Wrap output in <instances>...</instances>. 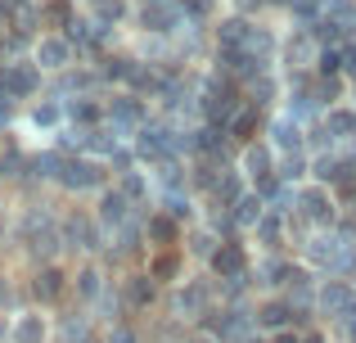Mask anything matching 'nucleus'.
Segmentation results:
<instances>
[{"label": "nucleus", "mask_w": 356, "mask_h": 343, "mask_svg": "<svg viewBox=\"0 0 356 343\" xmlns=\"http://www.w3.org/2000/svg\"><path fill=\"white\" fill-rule=\"evenodd\" d=\"M321 312L325 317H334L343 326V321H352L356 317V289H348V285H339V280H330V289L321 294Z\"/></svg>", "instance_id": "1"}, {"label": "nucleus", "mask_w": 356, "mask_h": 343, "mask_svg": "<svg viewBox=\"0 0 356 343\" xmlns=\"http://www.w3.org/2000/svg\"><path fill=\"white\" fill-rule=\"evenodd\" d=\"M212 271L221 276V280H243L248 276V257H243L239 244H221L217 253H212Z\"/></svg>", "instance_id": "2"}, {"label": "nucleus", "mask_w": 356, "mask_h": 343, "mask_svg": "<svg viewBox=\"0 0 356 343\" xmlns=\"http://www.w3.org/2000/svg\"><path fill=\"white\" fill-rule=\"evenodd\" d=\"M36 63H5L0 68V86L9 90V95H32L36 90Z\"/></svg>", "instance_id": "3"}, {"label": "nucleus", "mask_w": 356, "mask_h": 343, "mask_svg": "<svg viewBox=\"0 0 356 343\" xmlns=\"http://www.w3.org/2000/svg\"><path fill=\"white\" fill-rule=\"evenodd\" d=\"M59 235H63V244H68V248H99V230H95V221H90V217H68L59 226Z\"/></svg>", "instance_id": "4"}, {"label": "nucleus", "mask_w": 356, "mask_h": 343, "mask_svg": "<svg viewBox=\"0 0 356 343\" xmlns=\"http://www.w3.org/2000/svg\"><path fill=\"white\" fill-rule=\"evenodd\" d=\"M68 59H72L68 36H41V41H36V68H63Z\"/></svg>", "instance_id": "5"}, {"label": "nucleus", "mask_w": 356, "mask_h": 343, "mask_svg": "<svg viewBox=\"0 0 356 343\" xmlns=\"http://www.w3.org/2000/svg\"><path fill=\"white\" fill-rule=\"evenodd\" d=\"M59 181L68 185V190H95V185H104V172H99L95 163H86V159H72Z\"/></svg>", "instance_id": "6"}, {"label": "nucleus", "mask_w": 356, "mask_h": 343, "mask_svg": "<svg viewBox=\"0 0 356 343\" xmlns=\"http://www.w3.org/2000/svg\"><path fill=\"white\" fill-rule=\"evenodd\" d=\"M127 208H131V199L122 190H104L99 194V226H127Z\"/></svg>", "instance_id": "7"}, {"label": "nucleus", "mask_w": 356, "mask_h": 343, "mask_svg": "<svg viewBox=\"0 0 356 343\" xmlns=\"http://www.w3.org/2000/svg\"><path fill=\"white\" fill-rule=\"evenodd\" d=\"M302 217L307 221H334V199L325 185H316V190L302 194Z\"/></svg>", "instance_id": "8"}, {"label": "nucleus", "mask_w": 356, "mask_h": 343, "mask_svg": "<svg viewBox=\"0 0 356 343\" xmlns=\"http://www.w3.org/2000/svg\"><path fill=\"white\" fill-rule=\"evenodd\" d=\"M243 172L252 176V185H261V181H270V150L266 145H248V150H243Z\"/></svg>", "instance_id": "9"}, {"label": "nucleus", "mask_w": 356, "mask_h": 343, "mask_svg": "<svg viewBox=\"0 0 356 343\" xmlns=\"http://www.w3.org/2000/svg\"><path fill=\"white\" fill-rule=\"evenodd\" d=\"M32 289H36V298H41V303H54L63 294V271H59V266H41Z\"/></svg>", "instance_id": "10"}, {"label": "nucleus", "mask_w": 356, "mask_h": 343, "mask_svg": "<svg viewBox=\"0 0 356 343\" xmlns=\"http://www.w3.org/2000/svg\"><path fill=\"white\" fill-rule=\"evenodd\" d=\"M289 321H293V308H289V298H275V303H266V308L257 312V326H261V330H284Z\"/></svg>", "instance_id": "11"}, {"label": "nucleus", "mask_w": 356, "mask_h": 343, "mask_svg": "<svg viewBox=\"0 0 356 343\" xmlns=\"http://www.w3.org/2000/svg\"><path fill=\"white\" fill-rule=\"evenodd\" d=\"M270 136H275V145H280V150H289V154L302 145V127H298V118H289V113H284V118H275Z\"/></svg>", "instance_id": "12"}, {"label": "nucleus", "mask_w": 356, "mask_h": 343, "mask_svg": "<svg viewBox=\"0 0 356 343\" xmlns=\"http://www.w3.org/2000/svg\"><path fill=\"white\" fill-rule=\"evenodd\" d=\"M266 199H261V194H243V199L235 203V221L239 226H261V217H266Z\"/></svg>", "instance_id": "13"}, {"label": "nucleus", "mask_w": 356, "mask_h": 343, "mask_svg": "<svg viewBox=\"0 0 356 343\" xmlns=\"http://www.w3.org/2000/svg\"><path fill=\"white\" fill-rule=\"evenodd\" d=\"M145 235L158 239V244H176V217H172V212H154L149 226H145Z\"/></svg>", "instance_id": "14"}, {"label": "nucleus", "mask_w": 356, "mask_h": 343, "mask_svg": "<svg viewBox=\"0 0 356 343\" xmlns=\"http://www.w3.org/2000/svg\"><path fill=\"white\" fill-rule=\"evenodd\" d=\"M127 303L131 308H149V303H154V276H131L127 280Z\"/></svg>", "instance_id": "15"}, {"label": "nucleus", "mask_w": 356, "mask_h": 343, "mask_svg": "<svg viewBox=\"0 0 356 343\" xmlns=\"http://www.w3.org/2000/svg\"><path fill=\"white\" fill-rule=\"evenodd\" d=\"M203 308H208V289H203V285H185L181 298H176V312H185V317H199Z\"/></svg>", "instance_id": "16"}, {"label": "nucleus", "mask_w": 356, "mask_h": 343, "mask_svg": "<svg viewBox=\"0 0 356 343\" xmlns=\"http://www.w3.org/2000/svg\"><path fill=\"white\" fill-rule=\"evenodd\" d=\"M14 343H45V321L41 317H18L14 321Z\"/></svg>", "instance_id": "17"}, {"label": "nucleus", "mask_w": 356, "mask_h": 343, "mask_svg": "<svg viewBox=\"0 0 356 343\" xmlns=\"http://www.w3.org/2000/svg\"><path fill=\"white\" fill-rule=\"evenodd\" d=\"M176 271H181V253H172V248H167V253H158L154 262H149V276H154V280H172Z\"/></svg>", "instance_id": "18"}, {"label": "nucleus", "mask_w": 356, "mask_h": 343, "mask_svg": "<svg viewBox=\"0 0 356 343\" xmlns=\"http://www.w3.org/2000/svg\"><path fill=\"white\" fill-rule=\"evenodd\" d=\"M298 176H307V154L302 150H293V154H284V159H280V181H298Z\"/></svg>", "instance_id": "19"}, {"label": "nucleus", "mask_w": 356, "mask_h": 343, "mask_svg": "<svg viewBox=\"0 0 356 343\" xmlns=\"http://www.w3.org/2000/svg\"><path fill=\"white\" fill-rule=\"evenodd\" d=\"M325 131H330V136H356V113H343V109H334V113L325 118Z\"/></svg>", "instance_id": "20"}, {"label": "nucleus", "mask_w": 356, "mask_h": 343, "mask_svg": "<svg viewBox=\"0 0 356 343\" xmlns=\"http://www.w3.org/2000/svg\"><path fill=\"white\" fill-rule=\"evenodd\" d=\"M68 118H72V122H81V127H95L99 122V109L90 104V99H81V104H68Z\"/></svg>", "instance_id": "21"}, {"label": "nucleus", "mask_w": 356, "mask_h": 343, "mask_svg": "<svg viewBox=\"0 0 356 343\" xmlns=\"http://www.w3.org/2000/svg\"><path fill=\"white\" fill-rule=\"evenodd\" d=\"M95 14H99V27H108L113 18L127 14V5H122V0H95Z\"/></svg>", "instance_id": "22"}, {"label": "nucleus", "mask_w": 356, "mask_h": 343, "mask_svg": "<svg viewBox=\"0 0 356 343\" xmlns=\"http://www.w3.org/2000/svg\"><path fill=\"white\" fill-rule=\"evenodd\" d=\"M77 294H81V298H95V294H99V271H95V266H86V271L77 276Z\"/></svg>", "instance_id": "23"}, {"label": "nucleus", "mask_w": 356, "mask_h": 343, "mask_svg": "<svg viewBox=\"0 0 356 343\" xmlns=\"http://www.w3.org/2000/svg\"><path fill=\"white\" fill-rule=\"evenodd\" d=\"M59 118H63L59 104H36V109H32V122H36V127H54Z\"/></svg>", "instance_id": "24"}, {"label": "nucleus", "mask_w": 356, "mask_h": 343, "mask_svg": "<svg viewBox=\"0 0 356 343\" xmlns=\"http://www.w3.org/2000/svg\"><path fill=\"white\" fill-rule=\"evenodd\" d=\"M118 190L127 194V199H140V194H145V176H140V172H127V176H122V185H118Z\"/></svg>", "instance_id": "25"}, {"label": "nucleus", "mask_w": 356, "mask_h": 343, "mask_svg": "<svg viewBox=\"0 0 356 343\" xmlns=\"http://www.w3.org/2000/svg\"><path fill=\"white\" fill-rule=\"evenodd\" d=\"M257 235H261V239H270V244H275V239H280V221H275V217H261Z\"/></svg>", "instance_id": "26"}, {"label": "nucleus", "mask_w": 356, "mask_h": 343, "mask_svg": "<svg viewBox=\"0 0 356 343\" xmlns=\"http://www.w3.org/2000/svg\"><path fill=\"white\" fill-rule=\"evenodd\" d=\"M343 68H348L352 77H356V41H348V45H343Z\"/></svg>", "instance_id": "27"}, {"label": "nucleus", "mask_w": 356, "mask_h": 343, "mask_svg": "<svg viewBox=\"0 0 356 343\" xmlns=\"http://www.w3.org/2000/svg\"><path fill=\"white\" fill-rule=\"evenodd\" d=\"M108 343H136V330H127V326H118L113 335H108Z\"/></svg>", "instance_id": "28"}, {"label": "nucleus", "mask_w": 356, "mask_h": 343, "mask_svg": "<svg viewBox=\"0 0 356 343\" xmlns=\"http://www.w3.org/2000/svg\"><path fill=\"white\" fill-rule=\"evenodd\" d=\"M302 343H325V335H321V330H312V335H302Z\"/></svg>", "instance_id": "29"}, {"label": "nucleus", "mask_w": 356, "mask_h": 343, "mask_svg": "<svg viewBox=\"0 0 356 343\" xmlns=\"http://www.w3.org/2000/svg\"><path fill=\"white\" fill-rule=\"evenodd\" d=\"M190 343H221V339H212V335H208V330H203V335H194Z\"/></svg>", "instance_id": "30"}, {"label": "nucleus", "mask_w": 356, "mask_h": 343, "mask_svg": "<svg viewBox=\"0 0 356 343\" xmlns=\"http://www.w3.org/2000/svg\"><path fill=\"white\" fill-rule=\"evenodd\" d=\"M275 343H302V339H298V335H280Z\"/></svg>", "instance_id": "31"}, {"label": "nucleus", "mask_w": 356, "mask_h": 343, "mask_svg": "<svg viewBox=\"0 0 356 343\" xmlns=\"http://www.w3.org/2000/svg\"><path fill=\"white\" fill-rule=\"evenodd\" d=\"M9 298V285H0V303H5Z\"/></svg>", "instance_id": "32"}, {"label": "nucleus", "mask_w": 356, "mask_h": 343, "mask_svg": "<svg viewBox=\"0 0 356 343\" xmlns=\"http://www.w3.org/2000/svg\"><path fill=\"white\" fill-rule=\"evenodd\" d=\"M243 343H266V339H243Z\"/></svg>", "instance_id": "33"}]
</instances>
